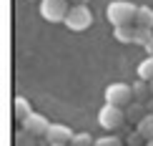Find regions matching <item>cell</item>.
I'll list each match as a JSON object with an SVG mask.
<instances>
[{
    "label": "cell",
    "mask_w": 153,
    "mask_h": 146,
    "mask_svg": "<svg viewBox=\"0 0 153 146\" xmlns=\"http://www.w3.org/2000/svg\"><path fill=\"white\" fill-rule=\"evenodd\" d=\"M35 139L33 134H28V131H18L15 134V146H35Z\"/></svg>",
    "instance_id": "obj_17"
},
{
    "label": "cell",
    "mask_w": 153,
    "mask_h": 146,
    "mask_svg": "<svg viewBox=\"0 0 153 146\" xmlns=\"http://www.w3.org/2000/svg\"><path fill=\"white\" fill-rule=\"evenodd\" d=\"M63 23H65L71 30L80 33V30H88L93 25V13L88 10V5H73V8L68 10V15H65Z\"/></svg>",
    "instance_id": "obj_2"
},
{
    "label": "cell",
    "mask_w": 153,
    "mask_h": 146,
    "mask_svg": "<svg viewBox=\"0 0 153 146\" xmlns=\"http://www.w3.org/2000/svg\"><path fill=\"white\" fill-rule=\"evenodd\" d=\"M126 121V111L123 109H118V106H111V103H105L103 109L98 111V124L103 126L105 131H116L120 129Z\"/></svg>",
    "instance_id": "obj_3"
},
{
    "label": "cell",
    "mask_w": 153,
    "mask_h": 146,
    "mask_svg": "<svg viewBox=\"0 0 153 146\" xmlns=\"http://www.w3.org/2000/svg\"><path fill=\"white\" fill-rule=\"evenodd\" d=\"M146 111H148V113H153V96L146 101Z\"/></svg>",
    "instance_id": "obj_20"
},
{
    "label": "cell",
    "mask_w": 153,
    "mask_h": 146,
    "mask_svg": "<svg viewBox=\"0 0 153 146\" xmlns=\"http://www.w3.org/2000/svg\"><path fill=\"white\" fill-rule=\"evenodd\" d=\"M146 141V139L141 136V134H138V131H133V134H128V146H141Z\"/></svg>",
    "instance_id": "obj_19"
},
{
    "label": "cell",
    "mask_w": 153,
    "mask_h": 146,
    "mask_svg": "<svg viewBox=\"0 0 153 146\" xmlns=\"http://www.w3.org/2000/svg\"><path fill=\"white\" fill-rule=\"evenodd\" d=\"M71 3H73V5H85L88 0H71Z\"/></svg>",
    "instance_id": "obj_21"
},
{
    "label": "cell",
    "mask_w": 153,
    "mask_h": 146,
    "mask_svg": "<svg viewBox=\"0 0 153 146\" xmlns=\"http://www.w3.org/2000/svg\"><path fill=\"white\" fill-rule=\"evenodd\" d=\"M151 96H153V81H151Z\"/></svg>",
    "instance_id": "obj_22"
},
{
    "label": "cell",
    "mask_w": 153,
    "mask_h": 146,
    "mask_svg": "<svg viewBox=\"0 0 153 146\" xmlns=\"http://www.w3.org/2000/svg\"><path fill=\"white\" fill-rule=\"evenodd\" d=\"M28 3H30V0H28Z\"/></svg>",
    "instance_id": "obj_24"
},
{
    "label": "cell",
    "mask_w": 153,
    "mask_h": 146,
    "mask_svg": "<svg viewBox=\"0 0 153 146\" xmlns=\"http://www.w3.org/2000/svg\"><path fill=\"white\" fill-rule=\"evenodd\" d=\"M73 131L68 129V126H63V124H50V129H48V134L43 136L48 141V146H68L73 141Z\"/></svg>",
    "instance_id": "obj_6"
},
{
    "label": "cell",
    "mask_w": 153,
    "mask_h": 146,
    "mask_svg": "<svg viewBox=\"0 0 153 146\" xmlns=\"http://www.w3.org/2000/svg\"><path fill=\"white\" fill-rule=\"evenodd\" d=\"M136 131L146 139V144H148V141H153V113H146L141 121L136 124Z\"/></svg>",
    "instance_id": "obj_8"
},
{
    "label": "cell",
    "mask_w": 153,
    "mask_h": 146,
    "mask_svg": "<svg viewBox=\"0 0 153 146\" xmlns=\"http://www.w3.org/2000/svg\"><path fill=\"white\" fill-rule=\"evenodd\" d=\"M136 13H138V8L133 3H128V0H113V3H108V8H105L108 23H113V28L136 23Z\"/></svg>",
    "instance_id": "obj_1"
},
{
    "label": "cell",
    "mask_w": 153,
    "mask_h": 146,
    "mask_svg": "<svg viewBox=\"0 0 153 146\" xmlns=\"http://www.w3.org/2000/svg\"><path fill=\"white\" fill-rule=\"evenodd\" d=\"M146 113H148V111H146V106L141 103V101H136V103L126 106V118H128V121H136V124H138Z\"/></svg>",
    "instance_id": "obj_13"
},
{
    "label": "cell",
    "mask_w": 153,
    "mask_h": 146,
    "mask_svg": "<svg viewBox=\"0 0 153 146\" xmlns=\"http://www.w3.org/2000/svg\"><path fill=\"white\" fill-rule=\"evenodd\" d=\"M68 0H40V15L48 23H60L68 15Z\"/></svg>",
    "instance_id": "obj_5"
},
{
    "label": "cell",
    "mask_w": 153,
    "mask_h": 146,
    "mask_svg": "<svg viewBox=\"0 0 153 146\" xmlns=\"http://www.w3.org/2000/svg\"><path fill=\"white\" fill-rule=\"evenodd\" d=\"M48 129H50V121L43 113H35V111L23 121V131H28V134H33V136H45Z\"/></svg>",
    "instance_id": "obj_7"
},
{
    "label": "cell",
    "mask_w": 153,
    "mask_h": 146,
    "mask_svg": "<svg viewBox=\"0 0 153 146\" xmlns=\"http://www.w3.org/2000/svg\"><path fill=\"white\" fill-rule=\"evenodd\" d=\"M113 38H116L118 43H133V38H136V28H133V25H118V28L113 30Z\"/></svg>",
    "instance_id": "obj_11"
},
{
    "label": "cell",
    "mask_w": 153,
    "mask_h": 146,
    "mask_svg": "<svg viewBox=\"0 0 153 146\" xmlns=\"http://www.w3.org/2000/svg\"><path fill=\"white\" fill-rule=\"evenodd\" d=\"M136 25H138V28H151L153 30V8L141 5L138 13H136Z\"/></svg>",
    "instance_id": "obj_9"
},
{
    "label": "cell",
    "mask_w": 153,
    "mask_h": 146,
    "mask_svg": "<svg viewBox=\"0 0 153 146\" xmlns=\"http://www.w3.org/2000/svg\"><path fill=\"white\" fill-rule=\"evenodd\" d=\"M153 40V30L151 28H138L136 25V38H133V43H138V46H148Z\"/></svg>",
    "instance_id": "obj_15"
},
{
    "label": "cell",
    "mask_w": 153,
    "mask_h": 146,
    "mask_svg": "<svg viewBox=\"0 0 153 146\" xmlns=\"http://www.w3.org/2000/svg\"><path fill=\"white\" fill-rule=\"evenodd\" d=\"M95 146H123L118 136H103V139H95Z\"/></svg>",
    "instance_id": "obj_18"
},
{
    "label": "cell",
    "mask_w": 153,
    "mask_h": 146,
    "mask_svg": "<svg viewBox=\"0 0 153 146\" xmlns=\"http://www.w3.org/2000/svg\"><path fill=\"white\" fill-rule=\"evenodd\" d=\"M13 111H15V118H18V121H25V118L33 113V109H30V101L25 98V96H18V98H15Z\"/></svg>",
    "instance_id": "obj_10"
},
{
    "label": "cell",
    "mask_w": 153,
    "mask_h": 146,
    "mask_svg": "<svg viewBox=\"0 0 153 146\" xmlns=\"http://www.w3.org/2000/svg\"><path fill=\"white\" fill-rule=\"evenodd\" d=\"M138 78L141 81H153V55H148V58L141 61V66H138Z\"/></svg>",
    "instance_id": "obj_14"
},
{
    "label": "cell",
    "mask_w": 153,
    "mask_h": 146,
    "mask_svg": "<svg viewBox=\"0 0 153 146\" xmlns=\"http://www.w3.org/2000/svg\"><path fill=\"white\" fill-rule=\"evenodd\" d=\"M71 146H95V139L88 134V131H80V134H75V136H73Z\"/></svg>",
    "instance_id": "obj_16"
},
{
    "label": "cell",
    "mask_w": 153,
    "mask_h": 146,
    "mask_svg": "<svg viewBox=\"0 0 153 146\" xmlns=\"http://www.w3.org/2000/svg\"><path fill=\"white\" fill-rule=\"evenodd\" d=\"M131 88H133V98H136V101H141V103H143V101H148V96H151V83H148V81L138 78Z\"/></svg>",
    "instance_id": "obj_12"
},
{
    "label": "cell",
    "mask_w": 153,
    "mask_h": 146,
    "mask_svg": "<svg viewBox=\"0 0 153 146\" xmlns=\"http://www.w3.org/2000/svg\"><path fill=\"white\" fill-rule=\"evenodd\" d=\"M146 146H153V141H148V144H146Z\"/></svg>",
    "instance_id": "obj_23"
},
{
    "label": "cell",
    "mask_w": 153,
    "mask_h": 146,
    "mask_svg": "<svg viewBox=\"0 0 153 146\" xmlns=\"http://www.w3.org/2000/svg\"><path fill=\"white\" fill-rule=\"evenodd\" d=\"M133 101V88L126 86V83H111L105 88V103L111 106H118V109H126L131 106Z\"/></svg>",
    "instance_id": "obj_4"
}]
</instances>
